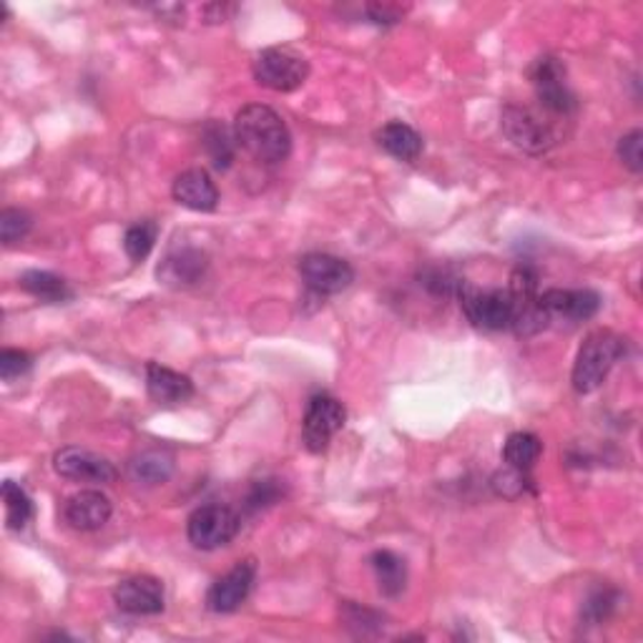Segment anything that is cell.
Masks as SVG:
<instances>
[{"instance_id": "1", "label": "cell", "mask_w": 643, "mask_h": 643, "mask_svg": "<svg viewBox=\"0 0 643 643\" xmlns=\"http://www.w3.org/2000/svg\"><path fill=\"white\" fill-rule=\"evenodd\" d=\"M234 141L259 164H282L292 151V133L275 108L249 104L234 119Z\"/></svg>"}, {"instance_id": "2", "label": "cell", "mask_w": 643, "mask_h": 643, "mask_svg": "<svg viewBox=\"0 0 643 643\" xmlns=\"http://www.w3.org/2000/svg\"><path fill=\"white\" fill-rule=\"evenodd\" d=\"M623 350H626V344L611 330H596L588 334L581 350H578L574 365L576 393H596L606 383V377H609L615 362L623 357Z\"/></svg>"}, {"instance_id": "3", "label": "cell", "mask_w": 643, "mask_h": 643, "mask_svg": "<svg viewBox=\"0 0 643 643\" xmlns=\"http://www.w3.org/2000/svg\"><path fill=\"white\" fill-rule=\"evenodd\" d=\"M503 133L513 147L528 153H543L558 143V119L548 116L543 108L508 104L501 114Z\"/></svg>"}, {"instance_id": "4", "label": "cell", "mask_w": 643, "mask_h": 643, "mask_svg": "<svg viewBox=\"0 0 643 643\" xmlns=\"http://www.w3.org/2000/svg\"><path fill=\"white\" fill-rule=\"evenodd\" d=\"M528 76L533 88H536L538 108H543L548 116H554L558 121H566L578 111L576 94L570 90L566 81L564 61L556 56H543L533 63Z\"/></svg>"}, {"instance_id": "5", "label": "cell", "mask_w": 643, "mask_h": 643, "mask_svg": "<svg viewBox=\"0 0 643 643\" xmlns=\"http://www.w3.org/2000/svg\"><path fill=\"white\" fill-rule=\"evenodd\" d=\"M460 307L475 328L483 330H508L513 324V302L508 289H485L473 282H460L458 287Z\"/></svg>"}, {"instance_id": "6", "label": "cell", "mask_w": 643, "mask_h": 643, "mask_svg": "<svg viewBox=\"0 0 643 643\" xmlns=\"http://www.w3.org/2000/svg\"><path fill=\"white\" fill-rule=\"evenodd\" d=\"M251 71L259 86L277 90V94H289L304 86L310 76V63L292 49H267L255 58Z\"/></svg>"}, {"instance_id": "7", "label": "cell", "mask_w": 643, "mask_h": 643, "mask_svg": "<svg viewBox=\"0 0 643 643\" xmlns=\"http://www.w3.org/2000/svg\"><path fill=\"white\" fill-rule=\"evenodd\" d=\"M508 294L513 302L511 328L518 334H523V337L540 332L550 322L548 314L543 312L538 304V271L533 267L521 265L513 269Z\"/></svg>"}, {"instance_id": "8", "label": "cell", "mask_w": 643, "mask_h": 643, "mask_svg": "<svg viewBox=\"0 0 643 643\" xmlns=\"http://www.w3.org/2000/svg\"><path fill=\"white\" fill-rule=\"evenodd\" d=\"M242 528L239 515L226 505H202L186 523L189 543L199 550H216L229 546Z\"/></svg>"}, {"instance_id": "9", "label": "cell", "mask_w": 643, "mask_h": 643, "mask_svg": "<svg viewBox=\"0 0 643 643\" xmlns=\"http://www.w3.org/2000/svg\"><path fill=\"white\" fill-rule=\"evenodd\" d=\"M344 420H347V412H344V405L340 400H334L330 395L312 397L307 403L302 420L304 448L310 452L328 450L334 435L344 428Z\"/></svg>"}, {"instance_id": "10", "label": "cell", "mask_w": 643, "mask_h": 643, "mask_svg": "<svg viewBox=\"0 0 643 643\" xmlns=\"http://www.w3.org/2000/svg\"><path fill=\"white\" fill-rule=\"evenodd\" d=\"M53 470H56L61 478L74 480V483L108 485L119 478V470H116L111 460L98 456L94 450L76 446L56 452V458H53Z\"/></svg>"}, {"instance_id": "11", "label": "cell", "mask_w": 643, "mask_h": 643, "mask_svg": "<svg viewBox=\"0 0 643 643\" xmlns=\"http://www.w3.org/2000/svg\"><path fill=\"white\" fill-rule=\"evenodd\" d=\"M300 277L317 294H340L355 282V269L342 257L314 251L300 259Z\"/></svg>"}, {"instance_id": "12", "label": "cell", "mask_w": 643, "mask_h": 643, "mask_svg": "<svg viewBox=\"0 0 643 643\" xmlns=\"http://www.w3.org/2000/svg\"><path fill=\"white\" fill-rule=\"evenodd\" d=\"M257 581V564L255 560H242L229 574H224L216 581L210 593H206V609L214 613H234L239 606L249 599L251 588Z\"/></svg>"}, {"instance_id": "13", "label": "cell", "mask_w": 643, "mask_h": 643, "mask_svg": "<svg viewBox=\"0 0 643 643\" xmlns=\"http://www.w3.org/2000/svg\"><path fill=\"white\" fill-rule=\"evenodd\" d=\"M164 601V583L153 576H131L114 588V603L129 615H157Z\"/></svg>"}, {"instance_id": "14", "label": "cell", "mask_w": 643, "mask_h": 643, "mask_svg": "<svg viewBox=\"0 0 643 643\" xmlns=\"http://www.w3.org/2000/svg\"><path fill=\"white\" fill-rule=\"evenodd\" d=\"M538 304L548 320L560 317L568 322H586L599 314L601 297L593 289H548L538 294Z\"/></svg>"}, {"instance_id": "15", "label": "cell", "mask_w": 643, "mask_h": 643, "mask_svg": "<svg viewBox=\"0 0 643 643\" xmlns=\"http://www.w3.org/2000/svg\"><path fill=\"white\" fill-rule=\"evenodd\" d=\"M114 513V505L108 501V495L101 491H94V487H88V491H78L74 493L63 505V518L71 525V528L76 531H98L104 528L111 518Z\"/></svg>"}, {"instance_id": "16", "label": "cell", "mask_w": 643, "mask_h": 643, "mask_svg": "<svg viewBox=\"0 0 643 643\" xmlns=\"http://www.w3.org/2000/svg\"><path fill=\"white\" fill-rule=\"evenodd\" d=\"M176 202L192 212H214L219 204V189H216L210 171L189 169L179 174L171 189Z\"/></svg>"}, {"instance_id": "17", "label": "cell", "mask_w": 643, "mask_h": 643, "mask_svg": "<svg viewBox=\"0 0 643 643\" xmlns=\"http://www.w3.org/2000/svg\"><path fill=\"white\" fill-rule=\"evenodd\" d=\"M206 267H210V261H206L204 251L184 247L169 251L157 269V277L167 287H194L196 282H202Z\"/></svg>"}, {"instance_id": "18", "label": "cell", "mask_w": 643, "mask_h": 643, "mask_svg": "<svg viewBox=\"0 0 643 643\" xmlns=\"http://www.w3.org/2000/svg\"><path fill=\"white\" fill-rule=\"evenodd\" d=\"M147 389L157 405H181L194 395V383L176 369L151 362L147 367Z\"/></svg>"}, {"instance_id": "19", "label": "cell", "mask_w": 643, "mask_h": 643, "mask_svg": "<svg viewBox=\"0 0 643 643\" xmlns=\"http://www.w3.org/2000/svg\"><path fill=\"white\" fill-rule=\"evenodd\" d=\"M129 475L143 487L164 485L174 475V456L167 450H143L131 458Z\"/></svg>"}, {"instance_id": "20", "label": "cell", "mask_w": 643, "mask_h": 643, "mask_svg": "<svg viewBox=\"0 0 643 643\" xmlns=\"http://www.w3.org/2000/svg\"><path fill=\"white\" fill-rule=\"evenodd\" d=\"M377 143L397 161H418L422 153V136L403 121H389L377 131Z\"/></svg>"}, {"instance_id": "21", "label": "cell", "mask_w": 643, "mask_h": 643, "mask_svg": "<svg viewBox=\"0 0 643 643\" xmlns=\"http://www.w3.org/2000/svg\"><path fill=\"white\" fill-rule=\"evenodd\" d=\"M369 564H373L379 593L387 596V599H397L407 586L405 560L397 554H393V550H375L373 558H369Z\"/></svg>"}, {"instance_id": "22", "label": "cell", "mask_w": 643, "mask_h": 643, "mask_svg": "<svg viewBox=\"0 0 643 643\" xmlns=\"http://www.w3.org/2000/svg\"><path fill=\"white\" fill-rule=\"evenodd\" d=\"M18 285H21L23 292H29L31 297L41 302H66L71 300V287L66 279H61L58 275H53V271H41V269H31V271H23L21 279H18Z\"/></svg>"}, {"instance_id": "23", "label": "cell", "mask_w": 643, "mask_h": 643, "mask_svg": "<svg viewBox=\"0 0 643 643\" xmlns=\"http://www.w3.org/2000/svg\"><path fill=\"white\" fill-rule=\"evenodd\" d=\"M543 452V442L538 435L533 432H513L503 446V460L508 463V468L515 470H528L538 463Z\"/></svg>"}, {"instance_id": "24", "label": "cell", "mask_w": 643, "mask_h": 643, "mask_svg": "<svg viewBox=\"0 0 643 643\" xmlns=\"http://www.w3.org/2000/svg\"><path fill=\"white\" fill-rule=\"evenodd\" d=\"M202 139H204L202 143L206 153H210L212 164L216 169H229L234 161V141H232L229 129L219 121H210L204 126Z\"/></svg>"}, {"instance_id": "25", "label": "cell", "mask_w": 643, "mask_h": 643, "mask_svg": "<svg viewBox=\"0 0 643 643\" xmlns=\"http://www.w3.org/2000/svg\"><path fill=\"white\" fill-rule=\"evenodd\" d=\"M3 501H6V523L11 531H23L33 518V503L29 493L21 485H15L13 480L3 483Z\"/></svg>"}, {"instance_id": "26", "label": "cell", "mask_w": 643, "mask_h": 643, "mask_svg": "<svg viewBox=\"0 0 643 643\" xmlns=\"http://www.w3.org/2000/svg\"><path fill=\"white\" fill-rule=\"evenodd\" d=\"M159 237V226L153 222H139L126 229L124 234V249L131 261H143L153 249Z\"/></svg>"}, {"instance_id": "27", "label": "cell", "mask_w": 643, "mask_h": 643, "mask_svg": "<svg viewBox=\"0 0 643 643\" xmlns=\"http://www.w3.org/2000/svg\"><path fill=\"white\" fill-rule=\"evenodd\" d=\"M31 226H33V219L29 212H23V210L0 212V239H3V244H8V247L29 237Z\"/></svg>"}, {"instance_id": "28", "label": "cell", "mask_w": 643, "mask_h": 643, "mask_svg": "<svg viewBox=\"0 0 643 643\" xmlns=\"http://www.w3.org/2000/svg\"><path fill=\"white\" fill-rule=\"evenodd\" d=\"M615 606H619V593H615L613 588H599V591H593L583 603L586 621L591 623L606 621L615 611Z\"/></svg>"}, {"instance_id": "29", "label": "cell", "mask_w": 643, "mask_h": 643, "mask_svg": "<svg viewBox=\"0 0 643 643\" xmlns=\"http://www.w3.org/2000/svg\"><path fill=\"white\" fill-rule=\"evenodd\" d=\"M342 621L347 623L350 629H357L355 631L357 636H367V633H373L379 629L383 615H377L375 611H369V609H360V606L352 603V601H344L342 603Z\"/></svg>"}, {"instance_id": "30", "label": "cell", "mask_w": 643, "mask_h": 643, "mask_svg": "<svg viewBox=\"0 0 643 643\" xmlns=\"http://www.w3.org/2000/svg\"><path fill=\"white\" fill-rule=\"evenodd\" d=\"M420 279H422L425 289H430V292L438 294V297L458 294V287H460V282H463V279H458L450 269H440V267L425 269Z\"/></svg>"}, {"instance_id": "31", "label": "cell", "mask_w": 643, "mask_h": 643, "mask_svg": "<svg viewBox=\"0 0 643 643\" xmlns=\"http://www.w3.org/2000/svg\"><path fill=\"white\" fill-rule=\"evenodd\" d=\"M33 365V357L23 350H3L0 352V377L3 383H11V379L25 375Z\"/></svg>"}, {"instance_id": "32", "label": "cell", "mask_w": 643, "mask_h": 643, "mask_svg": "<svg viewBox=\"0 0 643 643\" xmlns=\"http://www.w3.org/2000/svg\"><path fill=\"white\" fill-rule=\"evenodd\" d=\"M525 487H528L525 470L508 468L493 478V491L503 497H518L525 493Z\"/></svg>"}, {"instance_id": "33", "label": "cell", "mask_w": 643, "mask_h": 643, "mask_svg": "<svg viewBox=\"0 0 643 643\" xmlns=\"http://www.w3.org/2000/svg\"><path fill=\"white\" fill-rule=\"evenodd\" d=\"M641 141H643V133L639 129L621 136V141H619V159L623 161V167H629L633 171V174H641V169H643Z\"/></svg>"}, {"instance_id": "34", "label": "cell", "mask_w": 643, "mask_h": 643, "mask_svg": "<svg viewBox=\"0 0 643 643\" xmlns=\"http://www.w3.org/2000/svg\"><path fill=\"white\" fill-rule=\"evenodd\" d=\"M279 497V485L277 480H265V483H257L249 493V505L251 508H265L271 505Z\"/></svg>"}, {"instance_id": "35", "label": "cell", "mask_w": 643, "mask_h": 643, "mask_svg": "<svg viewBox=\"0 0 643 643\" xmlns=\"http://www.w3.org/2000/svg\"><path fill=\"white\" fill-rule=\"evenodd\" d=\"M403 8L400 6H389V3H373L367 6V15L373 18V23L377 25H393L397 21H403Z\"/></svg>"}]
</instances>
